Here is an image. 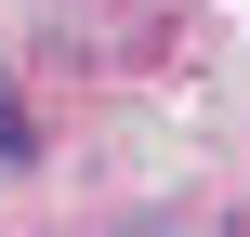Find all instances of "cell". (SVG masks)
<instances>
[{
    "label": "cell",
    "instance_id": "1",
    "mask_svg": "<svg viewBox=\"0 0 250 237\" xmlns=\"http://www.w3.org/2000/svg\"><path fill=\"white\" fill-rule=\"evenodd\" d=\"M0 158H26V106H13V92H0Z\"/></svg>",
    "mask_w": 250,
    "mask_h": 237
}]
</instances>
